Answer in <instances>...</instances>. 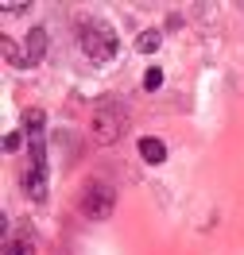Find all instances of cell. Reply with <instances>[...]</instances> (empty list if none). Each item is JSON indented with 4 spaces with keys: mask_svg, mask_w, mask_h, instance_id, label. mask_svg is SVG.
Returning <instances> with one entry per match:
<instances>
[{
    "mask_svg": "<svg viewBox=\"0 0 244 255\" xmlns=\"http://www.w3.org/2000/svg\"><path fill=\"white\" fill-rule=\"evenodd\" d=\"M128 128H132V112H128L124 101H101L97 112H93L89 131H93V139L101 147H109V143H120L128 135Z\"/></svg>",
    "mask_w": 244,
    "mask_h": 255,
    "instance_id": "2",
    "label": "cell"
},
{
    "mask_svg": "<svg viewBox=\"0 0 244 255\" xmlns=\"http://www.w3.org/2000/svg\"><path fill=\"white\" fill-rule=\"evenodd\" d=\"M159 85H163V70H147V74H144V89H147V93H155Z\"/></svg>",
    "mask_w": 244,
    "mask_h": 255,
    "instance_id": "9",
    "label": "cell"
},
{
    "mask_svg": "<svg viewBox=\"0 0 244 255\" xmlns=\"http://www.w3.org/2000/svg\"><path fill=\"white\" fill-rule=\"evenodd\" d=\"M159 43H163V31H155V27H151V31H140L136 50H140V54H155V50H159Z\"/></svg>",
    "mask_w": 244,
    "mask_h": 255,
    "instance_id": "7",
    "label": "cell"
},
{
    "mask_svg": "<svg viewBox=\"0 0 244 255\" xmlns=\"http://www.w3.org/2000/svg\"><path fill=\"white\" fill-rule=\"evenodd\" d=\"M78 209H81V217H89V221H109L116 209V190L105 186V182H89L78 197Z\"/></svg>",
    "mask_w": 244,
    "mask_h": 255,
    "instance_id": "3",
    "label": "cell"
},
{
    "mask_svg": "<svg viewBox=\"0 0 244 255\" xmlns=\"http://www.w3.org/2000/svg\"><path fill=\"white\" fill-rule=\"evenodd\" d=\"M4 255H35V240L27 232L19 236H4Z\"/></svg>",
    "mask_w": 244,
    "mask_h": 255,
    "instance_id": "6",
    "label": "cell"
},
{
    "mask_svg": "<svg viewBox=\"0 0 244 255\" xmlns=\"http://www.w3.org/2000/svg\"><path fill=\"white\" fill-rule=\"evenodd\" d=\"M140 159L151 162V166H159V162H167V147H163V139H155V135H147L144 143H140Z\"/></svg>",
    "mask_w": 244,
    "mask_h": 255,
    "instance_id": "5",
    "label": "cell"
},
{
    "mask_svg": "<svg viewBox=\"0 0 244 255\" xmlns=\"http://www.w3.org/2000/svg\"><path fill=\"white\" fill-rule=\"evenodd\" d=\"M78 47H81V54L89 58V62H97V66H105V62H113L116 58V50H120V39H116V31L105 23V19H81L78 23Z\"/></svg>",
    "mask_w": 244,
    "mask_h": 255,
    "instance_id": "1",
    "label": "cell"
},
{
    "mask_svg": "<svg viewBox=\"0 0 244 255\" xmlns=\"http://www.w3.org/2000/svg\"><path fill=\"white\" fill-rule=\"evenodd\" d=\"M19 143H23L19 131H8V135H4V151H19Z\"/></svg>",
    "mask_w": 244,
    "mask_h": 255,
    "instance_id": "10",
    "label": "cell"
},
{
    "mask_svg": "<svg viewBox=\"0 0 244 255\" xmlns=\"http://www.w3.org/2000/svg\"><path fill=\"white\" fill-rule=\"evenodd\" d=\"M27 8H31V0H4V4H0L4 16H19V12H27Z\"/></svg>",
    "mask_w": 244,
    "mask_h": 255,
    "instance_id": "8",
    "label": "cell"
},
{
    "mask_svg": "<svg viewBox=\"0 0 244 255\" xmlns=\"http://www.w3.org/2000/svg\"><path fill=\"white\" fill-rule=\"evenodd\" d=\"M43 58H47V31H43V27H31L27 43H23V70H27V66H39Z\"/></svg>",
    "mask_w": 244,
    "mask_h": 255,
    "instance_id": "4",
    "label": "cell"
}]
</instances>
